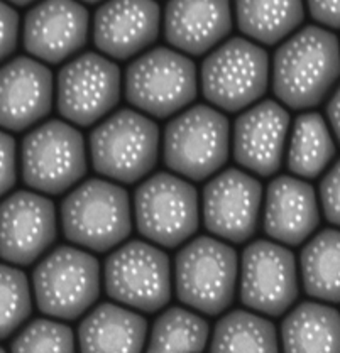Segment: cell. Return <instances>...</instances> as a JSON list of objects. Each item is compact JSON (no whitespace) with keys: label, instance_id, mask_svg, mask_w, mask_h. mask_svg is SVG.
Returning <instances> with one entry per match:
<instances>
[{"label":"cell","instance_id":"4316f807","mask_svg":"<svg viewBox=\"0 0 340 353\" xmlns=\"http://www.w3.org/2000/svg\"><path fill=\"white\" fill-rule=\"evenodd\" d=\"M278 335L271 321L249 311L236 310L215 325L210 350L220 352H278Z\"/></svg>","mask_w":340,"mask_h":353},{"label":"cell","instance_id":"6da1fadb","mask_svg":"<svg viewBox=\"0 0 340 353\" xmlns=\"http://www.w3.org/2000/svg\"><path fill=\"white\" fill-rule=\"evenodd\" d=\"M339 78L340 43L323 28L300 29L274 52L273 92L293 110L319 107Z\"/></svg>","mask_w":340,"mask_h":353},{"label":"cell","instance_id":"d6986e66","mask_svg":"<svg viewBox=\"0 0 340 353\" xmlns=\"http://www.w3.org/2000/svg\"><path fill=\"white\" fill-rule=\"evenodd\" d=\"M288 130L290 114L274 100L247 108L234 125V159L263 178L276 174L283 163Z\"/></svg>","mask_w":340,"mask_h":353},{"label":"cell","instance_id":"9c48e42d","mask_svg":"<svg viewBox=\"0 0 340 353\" xmlns=\"http://www.w3.org/2000/svg\"><path fill=\"white\" fill-rule=\"evenodd\" d=\"M134 216L142 236L175 249L198 230V193L178 176L158 172L135 190Z\"/></svg>","mask_w":340,"mask_h":353},{"label":"cell","instance_id":"7c38bea8","mask_svg":"<svg viewBox=\"0 0 340 353\" xmlns=\"http://www.w3.org/2000/svg\"><path fill=\"white\" fill-rule=\"evenodd\" d=\"M120 86L115 63L97 52H85L59 70L56 107L68 122L90 127L117 107Z\"/></svg>","mask_w":340,"mask_h":353},{"label":"cell","instance_id":"3957f363","mask_svg":"<svg viewBox=\"0 0 340 353\" xmlns=\"http://www.w3.org/2000/svg\"><path fill=\"white\" fill-rule=\"evenodd\" d=\"M90 156L98 174L132 185L156 166L160 127L146 115L122 108L90 134Z\"/></svg>","mask_w":340,"mask_h":353},{"label":"cell","instance_id":"ffe728a7","mask_svg":"<svg viewBox=\"0 0 340 353\" xmlns=\"http://www.w3.org/2000/svg\"><path fill=\"white\" fill-rule=\"evenodd\" d=\"M232 31L230 0H169L164 10V37L191 56L214 50Z\"/></svg>","mask_w":340,"mask_h":353},{"label":"cell","instance_id":"5bb4252c","mask_svg":"<svg viewBox=\"0 0 340 353\" xmlns=\"http://www.w3.org/2000/svg\"><path fill=\"white\" fill-rule=\"evenodd\" d=\"M263 186L239 169H227L203 188V223L220 239L244 243L258 230Z\"/></svg>","mask_w":340,"mask_h":353},{"label":"cell","instance_id":"8fae6325","mask_svg":"<svg viewBox=\"0 0 340 353\" xmlns=\"http://www.w3.org/2000/svg\"><path fill=\"white\" fill-rule=\"evenodd\" d=\"M108 298L144 313H158L171 299V262L158 247L132 240L104 265Z\"/></svg>","mask_w":340,"mask_h":353},{"label":"cell","instance_id":"52a82bcc","mask_svg":"<svg viewBox=\"0 0 340 353\" xmlns=\"http://www.w3.org/2000/svg\"><path fill=\"white\" fill-rule=\"evenodd\" d=\"M230 125L224 114L195 105L166 125L162 141L164 164L176 174L203 181L229 159Z\"/></svg>","mask_w":340,"mask_h":353},{"label":"cell","instance_id":"e0dca14e","mask_svg":"<svg viewBox=\"0 0 340 353\" xmlns=\"http://www.w3.org/2000/svg\"><path fill=\"white\" fill-rule=\"evenodd\" d=\"M160 29L156 0H107L93 16V43L105 56L124 61L153 46Z\"/></svg>","mask_w":340,"mask_h":353},{"label":"cell","instance_id":"7402d4cb","mask_svg":"<svg viewBox=\"0 0 340 353\" xmlns=\"http://www.w3.org/2000/svg\"><path fill=\"white\" fill-rule=\"evenodd\" d=\"M146 336V318L112 303L95 307L78 328L80 350L90 353L141 352Z\"/></svg>","mask_w":340,"mask_h":353},{"label":"cell","instance_id":"4fadbf2b","mask_svg":"<svg viewBox=\"0 0 340 353\" xmlns=\"http://www.w3.org/2000/svg\"><path fill=\"white\" fill-rule=\"evenodd\" d=\"M298 299L294 255L267 240L249 243L240 259V301L267 316H281Z\"/></svg>","mask_w":340,"mask_h":353},{"label":"cell","instance_id":"f1b7e54d","mask_svg":"<svg viewBox=\"0 0 340 353\" xmlns=\"http://www.w3.org/2000/svg\"><path fill=\"white\" fill-rule=\"evenodd\" d=\"M2 338H9L29 318L32 311L29 281L21 269L2 265Z\"/></svg>","mask_w":340,"mask_h":353},{"label":"cell","instance_id":"7a4b0ae2","mask_svg":"<svg viewBox=\"0 0 340 353\" xmlns=\"http://www.w3.org/2000/svg\"><path fill=\"white\" fill-rule=\"evenodd\" d=\"M62 227L75 245L107 252L131 235L129 193L105 179H88L62 203Z\"/></svg>","mask_w":340,"mask_h":353},{"label":"cell","instance_id":"30bf717a","mask_svg":"<svg viewBox=\"0 0 340 353\" xmlns=\"http://www.w3.org/2000/svg\"><path fill=\"white\" fill-rule=\"evenodd\" d=\"M22 178L32 190L62 194L86 174L83 135L63 120H49L22 141Z\"/></svg>","mask_w":340,"mask_h":353},{"label":"cell","instance_id":"8992f818","mask_svg":"<svg viewBox=\"0 0 340 353\" xmlns=\"http://www.w3.org/2000/svg\"><path fill=\"white\" fill-rule=\"evenodd\" d=\"M202 93L220 110L236 112L263 99L270 83V56L243 37H232L215 48L200 70Z\"/></svg>","mask_w":340,"mask_h":353},{"label":"cell","instance_id":"9a60e30c","mask_svg":"<svg viewBox=\"0 0 340 353\" xmlns=\"http://www.w3.org/2000/svg\"><path fill=\"white\" fill-rule=\"evenodd\" d=\"M88 29V10L80 2L43 0L26 14L22 41L34 58L58 65L85 48Z\"/></svg>","mask_w":340,"mask_h":353},{"label":"cell","instance_id":"e575fe53","mask_svg":"<svg viewBox=\"0 0 340 353\" xmlns=\"http://www.w3.org/2000/svg\"><path fill=\"white\" fill-rule=\"evenodd\" d=\"M327 117H328V122H330L332 130H334L335 137H337L340 144V85L334 92V95L330 97V100H328Z\"/></svg>","mask_w":340,"mask_h":353},{"label":"cell","instance_id":"836d02e7","mask_svg":"<svg viewBox=\"0 0 340 353\" xmlns=\"http://www.w3.org/2000/svg\"><path fill=\"white\" fill-rule=\"evenodd\" d=\"M310 16L330 29H340V0H307Z\"/></svg>","mask_w":340,"mask_h":353},{"label":"cell","instance_id":"cb8c5ba5","mask_svg":"<svg viewBox=\"0 0 340 353\" xmlns=\"http://www.w3.org/2000/svg\"><path fill=\"white\" fill-rule=\"evenodd\" d=\"M240 32L266 46L288 37L305 19L303 0H236Z\"/></svg>","mask_w":340,"mask_h":353},{"label":"cell","instance_id":"484cf974","mask_svg":"<svg viewBox=\"0 0 340 353\" xmlns=\"http://www.w3.org/2000/svg\"><path fill=\"white\" fill-rule=\"evenodd\" d=\"M335 156V144L327 122L317 112L294 119L290 139L288 169L300 178H319Z\"/></svg>","mask_w":340,"mask_h":353},{"label":"cell","instance_id":"4dcf8cb0","mask_svg":"<svg viewBox=\"0 0 340 353\" xmlns=\"http://www.w3.org/2000/svg\"><path fill=\"white\" fill-rule=\"evenodd\" d=\"M320 200L325 219L340 227V159L328 169L320 183Z\"/></svg>","mask_w":340,"mask_h":353},{"label":"cell","instance_id":"ba28073f","mask_svg":"<svg viewBox=\"0 0 340 353\" xmlns=\"http://www.w3.org/2000/svg\"><path fill=\"white\" fill-rule=\"evenodd\" d=\"M32 288L41 313L73 321L100 296V264L88 252L62 245L34 269Z\"/></svg>","mask_w":340,"mask_h":353},{"label":"cell","instance_id":"277c9868","mask_svg":"<svg viewBox=\"0 0 340 353\" xmlns=\"http://www.w3.org/2000/svg\"><path fill=\"white\" fill-rule=\"evenodd\" d=\"M237 276V252L211 236L191 240L175 257L176 296L209 316L224 313L234 303Z\"/></svg>","mask_w":340,"mask_h":353},{"label":"cell","instance_id":"d4e9b609","mask_svg":"<svg viewBox=\"0 0 340 353\" xmlns=\"http://www.w3.org/2000/svg\"><path fill=\"white\" fill-rule=\"evenodd\" d=\"M300 265L310 298L340 303V230L327 228L313 236L301 250Z\"/></svg>","mask_w":340,"mask_h":353},{"label":"cell","instance_id":"83f0119b","mask_svg":"<svg viewBox=\"0 0 340 353\" xmlns=\"http://www.w3.org/2000/svg\"><path fill=\"white\" fill-rule=\"evenodd\" d=\"M210 326L198 314L183 307H169L154 321L147 352H203Z\"/></svg>","mask_w":340,"mask_h":353},{"label":"cell","instance_id":"d590c367","mask_svg":"<svg viewBox=\"0 0 340 353\" xmlns=\"http://www.w3.org/2000/svg\"><path fill=\"white\" fill-rule=\"evenodd\" d=\"M10 3H14V6H19V7H24V6H29V3L36 2V0H9Z\"/></svg>","mask_w":340,"mask_h":353},{"label":"cell","instance_id":"f546056e","mask_svg":"<svg viewBox=\"0 0 340 353\" xmlns=\"http://www.w3.org/2000/svg\"><path fill=\"white\" fill-rule=\"evenodd\" d=\"M12 352H73L75 336L70 326L49 320H34L16 336Z\"/></svg>","mask_w":340,"mask_h":353},{"label":"cell","instance_id":"8d00e7d4","mask_svg":"<svg viewBox=\"0 0 340 353\" xmlns=\"http://www.w3.org/2000/svg\"><path fill=\"white\" fill-rule=\"evenodd\" d=\"M82 2H85V3H98V2H102V0H82Z\"/></svg>","mask_w":340,"mask_h":353},{"label":"cell","instance_id":"ac0fdd59","mask_svg":"<svg viewBox=\"0 0 340 353\" xmlns=\"http://www.w3.org/2000/svg\"><path fill=\"white\" fill-rule=\"evenodd\" d=\"M53 73L28 56L3 65L0 73V123L22 132L43 120L53 107Z\"/></svg>","mask_w":340,"mask_h":353},{"label":"cell","instance_id":"1f68e13d","mask_svg":"<svg viewBox=\"0 0 340 353\" xmlns=\"http://www.w3.org/2000/svg\"><path fill=\"white\" fill-rule=\"evenodd\" d=\"M0 151H2V193L12 190L17 181L16 169V141L12 135L3 132L0 135Z\"/></svg>","mask_w":340,"mask_h":353},{"label":"cell","instance_id":"2e32d148","mask_svg":"<svg viewBox=\"0 0 340 353\" xmlns=\"http://www.w3.org/2000/svg\"><path fill=\"white\" fill-rule=\"evenodd\" d=\"M0 254L16 265H31L56 240V210L51 200L17 191L0 210Z\"/></svg>","mask_w":340,"mask_h":353},{"label":"cell","instance_id":"44dd1931","mask_svg":"<svg viewBox=\"0 0 340 353\" xmlns=\"http://www.w3.org/2000/svg\"><path fill=\"white\" fill-rule=\"evenodd\" d=\"M320 225V210L312 185L279 176L266 191L264 232L285 245H301Z\"/></svg>","mask_w":340,"mask_h":353},{"label":"cell","instance_id":"603a6c76","mask_svg":"<svg viewBox=\"0 0 340 353\" xmlns=\"http://www.w3.org/2000/svg\"><path fill=\"white\" fill-rule=\"evenodd\" d=\"M285 352H340V313L320 303H301L281 323Z\"/></svg>","mask_w":340,"mask_h":353},{"label":"cell","instance_id":"5b68a950","mask_svg":"<svg viewBox=\"0 0 340 353\" xmlns=\"http://www.w3.org/2000/svg\"><path fill=\"white\" fill-rule=\"evenodd\" d=\"M124 90L132 107L156 119H168L196 99V66L178 51L154 48L131 63Z\"/></svg>","mask_w":340,"mask_h":353},{"label":"cell","instance_id":"d6a6232c","mask_svg":"<svg viewBox=\"0 0 340 353\" xmlns=\"http://www.w3.org/2000/svg\"><path fill=\"white\" fill-rule=\"evenodd\" d=\"M2 58H9L17 50L19 43V24L21 19L16 9L2 3Z\"/></svg>","mask_w":340,"mask_h":353}]
</instances>
